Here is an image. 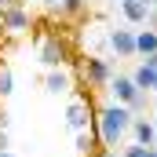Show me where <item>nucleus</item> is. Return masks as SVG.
<instances>
[{
    "instance_id": "nucleus-1",
    "label": "nucleus",
    "mask_w": 157,
    "mask_h": 157,
    "mask_svg": "<svg viewBox=\"0 0 157 157\" xmlns=\"http://www.w3.org/2000/svg\"><path fill=\"white\" fill-rule=\"evenodd\" d=\"M33 44H37V59L48 70H66L73 62V44L62 29H33Z\"/></svg>"
},
{
    "instance_id": "nucleus-2",
    "label": "nucleus",
    "mask_w": 157,
    "mask_h": 157,
    "mask_svg": "<svg viewBox=\"0 0 157 157\" xmlns=\"http://www.w3.org/2000/svg\"><path fill=\"white\" fill-rule=\"evenodd\" d=\"M132 121H135V113H132L128 106H121V102L102 106V110L95 113V132H99V143H102V146H117L121 139L132 132Z\"/></svg>"
},
{
    "instance_id": "nucleus-3",
    "label": "nucleus",
    "mask_w": 157,
    "mask_h": 157,
    "mask_svg": "<svg viewBox=\"0 0 157 157\" xmlns=\"http://www.w3.org/2000/svg\"><path fill=\"white\" fill-rule=\"evenodd\" d=\"M77 77L84 80L88 88H110L113 70H110V62H106L102 55H88V59H80V62H77Z\"/></svg>"
},
{
    "instance_id": "nucleus-4",
    "label": "nucleus",
    "mask_w": 157,
    "mask_h": 157,
    "mask_svg": "<svg viewBox=\"0 0 157 157\" xmlns=\"http://www.w3.org/2000/svg\"><path fill=\"white\" fill-rule=\"evenodd\" d=\"M110 91H113V99H117L121 106H128L132 113H139V110L146 106V91H143L132 77H113L110 80Z\"/></svg>"
},
{
    "instance_id": "nucleus-5",
    "label": "nucleus",
    "mask_w": 157,
    "mask_h": 157,
    "mask_svg": "<svg viewBox=\"0 0 157 157\" xmlns=\"http://www.w3.org/2000/svg\"><path fill=\"white\" fill-rule=\"evenodd\" d=\"M95 106H91V99L88 95H73L70 99V106H66V124L73 128V132H88V128H95Z\"/></svg>"
},
{
    "instance_id": "nucleus-6",
    "label": "nucleus",
    "mask_w": 157,
    "mask_h": 157,
    "mask_svg": "<svg viewBox=\"0 0 157 157\" xmlns=\"http://www.w3.org/2000/svg\"><path fill=\"white\" fill-rule=\"evenodd\" d=\"M33 29V18L26 15V7H11L4 11V37H22Z\"/></svg>"
},
{
    "instance_id": "nucleus-7",
    "label": "nucleus",
    "mask_w": 157,
    "mask_h": 157,
    "mask_svg": "<svg viewBox=\"0 0 157 157\" xmlns=\"http://www.w3.org/2000/svg\"><path fill=\"white\" fill-rule=\"evenodd\" d=\"M106 44H110V51L117 59H132L135 55V29H110Z\"/></svg>"
},
{
    "instance_id": "nucleus-8",
    "label": "nucleus",
    "mask_w": 157,
    "mask_h": 157,
    "mask_svg": "<svg viewBox=\"0 0 157 157\" xmlns=\"http://www.w3.org/2000/svg\"><path fill=\"white\" fill-rule=\"evenodd\" d=\"M150 11H154V7H150L146 0H121V15H124L128 26H146Z\"/></svg>"
},
{
    "instance_id": "nucleus-9",
    "label": "nucleus",
    "mask_w": 157,
    "mask_h": 157,
    "mask_svg": "<svg viewBox=\"0 0 157 157\" xmlns=\"http://www.w3.org/2000/svg\"><path fill=\"white\" fill-rule=\"evenodd\" d=\"M132 135H135V143H139V146H146V150H154V146H157L154 121H146V117H135V121H132Z\"/></svg>"
},
{
    "instance_id": "nucleus-10",
    "label": "nucleus",
    "mask_w": 157,
    "mask_h": 157,
    "mask_svg": "<svg viewBox=\"0 0 157 157\" xmlns=\"http://www.w3.org/2000/svg\"><path fill=\"white\" fill-rule=\"evenodd\" d=\"M70 84H73V80H70L66 70H48V77H44V91H48V95H66Z\"/></svg>"
},
{
    "instance_id": "nucleus-11",
    "label": "nucleus",
    "mask_w": 157,
    "mask_h": 157,
    "mask_svg": "<svg viewBox=\"0 0 157 157\" xmlns=\"http://www.w3.org/2000/svg\"><path fill=\"white\" fill-rule=\"evenodd\" d=\"M157 51V29H135V55L150 59Z\"/></svg>"
},
{
    "instance_id": "nucleus-12",
    "label": "nucleus",
    "mask_w": 157,
    "mask_h": 157,
    "mask_svg": "<svg viewBox=\"0 0 157 157\" xmlns=\"http://www.w3.org/2000/svg\"><path fill=\"white\" fill-rule=\"evenodd\" d=\"M84 7H88V0H62L59 7H51L55 15H59V22H73L84 15Z\"/></svg>"
},
{
    "instance_id": "nucleus-13",
    "label": "nucleus",
    "mask_w": 157,
    "mask_h": 157,
    "mask_svg": "<svg viewBox=\"0 0 157 157\" xmlns=\"http://www.w3.org/2000/svg\"><path fill=\"white\" fill-rule=\"evenodd\" d=\"M132 80L143 88V91H154V80H157V70L154 66H146V62H139L135 66V73H132Z\"/></svg>"
},
{
    "instance_id": "nucleus-14",
    "label": "nucleus",
    "mask_w": 157,
    "mask_h": 157,
    "mask_svg": "<svg viewBox=\"0 0 157 157\" xmlns=\"http://www.w3.org/2000/svg\"><path fill=\"white\" fill-rule=\"evenodd\" d=\"M11 91H15V77H11V70L0 62V99H7Z\"/></svg>"
},
{
    "instance_id": "nucleus-15",
    "label": "nucleus",
    "mask_w": 157,
    "mask_h": 157,
    "mask_svg": "<svg viewBox=\"0 0 157 157\" xmlns=\"http://www.w3.org/2000/svg\"><path fill=\"white\" fill-rule=\"evenodd\" d=\"M121 157H146V146H139V143H128V146L121 150Z\"/></svg>"
},
{
    "instance_id": "nucleus-16",
    "label": "nucleus",
    "mask_w": 157,
    "mask_h": 157,
    "mask_svg": "<svg viewBox=\"0 0 157 157\" xmlns=\"http://www.w3.org/2000/svg\"><path fill=\"white\" fill-rule=\"evenodd\" d=\"M11 7H22L18 0H0V11H11Z\"/></svg>"
},
{
    "instance_id": "nucleus-17",
    "label": "nucleus",
    "mask_w": 157,
    "mask_h": 157,
    "mask_svg": "<svg viewBox=\"0 0 157 157\" xmlns=\"http://www.w3.org/2000/svg\"><path fill=\"white\" fill-rule=\"evenodd\" d=\"M146 29H157V11H150V18H146Z\"/></svg>"
},
{
    "instance_id": "nucleus-18",
    "label": "nucleus",
    "mask_w": 157,
    "mask_h": 157,
    "mask_svg": "<svg viewBox=\"0 0 157 157\" xmlns=\"http://www.w3.org/2000/svg\"><path fill=\"white\" fill-rule=\"evenodd\" d=\"M95 157H121V154H117V150H99Z\"/></svg>"
},
{
    "instance_id": "nucleus-19",
    "label": "nucleus",
    "mask_w": 157,
    "mask_h": 157,
    "mask_svg": "<svg viewBox=\"0 0 157 157\" xmlns=\"http://www.w3.org/2000/svg\"><path fill=\"white\" fill-rule=\"evenodd\" d=\"M4 124H7V113H4V106H0V132H4Z\"/></svg>"
},
{
    "instance_id": "nucleus-20",
    "label": "nucleus",
    "mask_w": 157,
    "mask_h": 157,
    "mask_svg": "<svg viewBox=\"0 0 157 157\" xmlns=\"http://www.w3.org/2000/svg\"><path fill=\"white\" fill-rule=\"evenodd\" d=\"M0 150H7V135L4 132H0Z\"/></svg>"
},
{
    "instance_id": "nucleus-21",
    "label": "nucleus",
    "mask_w": 157,
    "mask_h": 157,
    "mask_svg": "<svg viewBox=\"0 0 157 157\" xmlns=\"http://www.w3.org/2000/svg\"><path fill=\"white\" fill-rule=\"evenodd\" d=\"M44 4H48V7H59V4H62V0H44Z\"/></svg>"
},
{
    "instance_id": "nucleus-22",
    "label": "nucleus",
    "mask_w": 157,
    "mask_h": 157,
    "mask_svg": "<svg viewBox=\"0 0 157 157\" xmlns=\"http://www.w3.org/2000/svg\"><path fill=\"white\" fill-rule=\"evenodd\" d=\"M0 37H4V11H0Z\"/></svg>"
},
{
    "instance_id": "nucleus-23",
    "label": "nucleus",
    "mask_w": 157,
    "mask_h": 157,
    "mask_svg": "<svg viewBox=\"0 0 157 157\" xmlns=\"http://www.w3.org/2000/svg\"><path fill=\"white\" fill-rule=\"evenodd\" d=\"M0 157H15V154H11V150H0Z\"/></svg>"
},
{
    "instance_id": "nucleus-24",
    "label": "nucleus",
    "mask_w": 157,
    "mask_h": 157,
    "mask_svg": "<svg viewBox=\"0 0 157 157\" xmlns=\"http://www.w3.org/2000/svg\"><path fill=\"white\" fill-rule=\"evenodd\" d=\"M150 121H154V132H157V113H154V117H150ZM154 150H157V146H154Z\"/></svg>"
},
{
    "instance_id": "nucleus-25",
    "label": "nucleus",
    "mask_w": 157,
    "mask_h": 157,
    "mask_svg": "<svg viewBox=\"0 0 157 157\" xmlns=\"http://www.w3.org/2000/svg\"><path fill=\"white\" fill-rule=\"evenodd\" d=\"M146 157H157V150H146Z\"/></svg>"
},
{
    "instance_id": "nucleus-26",
    "label": "nucleus",
    "mask_w": 157,
    "mask_h": 157,
    "mask_svg": "<svg viewBox=\"0 0 157 157\" xmlns=\"http://www.w3.org/2000/svg\"><path fill=\"white\" fill-rule=\"evenodd\" d=\"M150 7H154V11H157V0H150Z\"/></svg>"
},
{
    "instance_id": "nucleus-27",
    "label": "nucleus",
    "mask_w": 157,
    "mask_h": 157,
    "mask_svg": "<svg viewBox=\"0 0 157 157\" xmlns=\"http://www.w3.org/2000/svg\"><path fill=\"white\" fill-rule=\"evenodd\" d=\"M154 91H157V80H154Z\"/></svg>"
},
{
    "instance_id": "nucleus-28",
    "label": "nucleus",
    "mask_w": 157,
    "mask_h": 157,
    "mask_svg": "<svg viewBox=\"0 0 157 157\" xmlns=\"http://www.w3.org/2000/svg\"><path fill=\"white\" fill-rule=\"evenodd\" d=\"M146 4H150V0H146Z\"/></svg>"
}]
</instances>
